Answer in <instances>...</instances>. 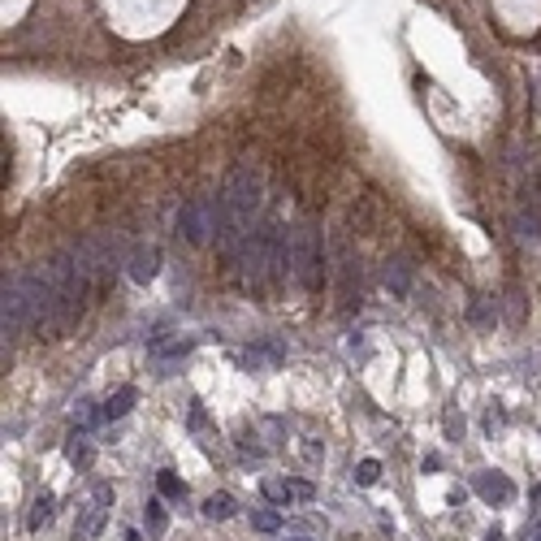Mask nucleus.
Masks as SVG:
<instances>
[{
	"label": "nucleus",
	"mask_w": 541,
	"mask_h": 541,
	"mask_svg": "<svg viewBox=\"0 0 541 541\" xmlns=\"http://www.w3.org/2000/svg\"><path fill=\"white\" fill-rule=\"evenodd\" d=\"M243 268H247V282L251 286H264V282H278L290 273V238L282 234V226L273 216H264V221L251 230L247 247H243Z\"/></svg>",
	"instance_id": "f257e3e1"
},
{
	"label": "nucleus",
	"mask_w": 541,
	"mask_h": 541,
	"mask_svg": "<svg viewBox=\"0 0 541 541\" xmlns=\"http://www.w3.org/2000/svg\"><path fill=\"white\" fill-rule=\"evenodd\" d=\"M320 264H325V247H320V230L312 221H299L290 234V278L303 290L320 286Z\"/></svg>",
	"instance_id": "f03ea898"
},
{
	"label": "nucleus",
	"mask_w": 541,
	"mask_h": 541,
	"mask_svg": "<svg viewBox=\"0 0 541 541\" xmlns=\"http://www.w3.org/2000/svg\"><path fill=\"white\" fill-rule=\"evenodd\" d=\"M178 234L191 247H204L208 238H216V199H208V195L187 199L182 212H178Z\"/></svg>",
	"instance_id": "7ed1b4c3"
},
{
	"label": "nucleus",
	"mask_w": 541,
	"mask_h": 541,
	"mask_svg": "<svg viewBox=\"0 0 541 541\" xmlns=\"http://www.w3.org/2000/svg\"><path fill=\"white\" fill-rule=\"evenodd\" d=\"M31 325V308H26V295H22V282H5V303H0V330H5V338L22 334Z\"/></svg>",
	"instance_id": "20e7f679"
},
{
	"label": "nucleus",
	"mask_w": 541,
	"mask_h": 541,
	"mask_svg": "<svg viewBox=\"0 0 541 541\" xmlns=\"http://www.w3.org/2000/svg\"><path fill=\"white\" fill-rule=\"evenodd\" d=\"M104 511H108V485H100V490H95V503L83 507V515H78V524H74V537H78V541H91V537L104 528Z\"/></svg>",
	"instance_id": "39448f33"
},
{
	"label": "nucleus",
	"mask_w": 541,
	"mask_h": 541,
	"mask_svg": "<svg viewBox=\"0 0 541 541\" xmlns=\"http://www.w3.org/2000/svg\"><path fill=\"white\" fill-rule=\"evenodd\" d=\"M472 490H476L485 503H498V507H507V503L515 498V485H511L503 472H480V476L472 480Z\"/></svg>",
	"instance_id": "423d86ee"
},
{
	"label": "nucleus",
	"mask_w": 541,
	"mask_h": 541,
	"mask_svg": "<svg viewBox=\"0 0 541 541\" xmlns=\"http://www.w3.org/2000/svg\"><path fill=\"white\" fill-rule=\"evenodd\" d=\"M286 359V347L278 342V338H260V342H251L247 351H243V364L247 368H278Z\"/></svg>",
	"instance_id": "0eeeda50"
},
{
	"label": "nucleus",
	"mask_w": 541,
	"mask_h": 541,
	"mask_svg": "<svg viewBox=\"0 0 541 541\" xmlns=\"http://www.w3.org/2000/svg\"><path fill=\"white\" fill-rule=\"evenodd\" d=\"M126 273H130V282L147 286V282L156 278V247H135V251L126 256Z\"/></svg>",
	"instance_id": "6e6552de"
},
{
	"label": "nucleus",
	"mask_w": 541,
	"mask_h": 541,
	"mask_svg": "<svg viewBox=\"0 0 541 541\" xmlns=\"http://www.w3.org/2000/svg\"><path fill=\"white\" fill-rule=\"evenodd\" d=\"M386 290H390V295H399V299L411 290V260H403V256L386 260Z\"/></svg>",
	"instance_id": "1a4fd4ad"
},
{
	"label": "nucleus",
	"mask_w": 541,
	"mask_h": 541,
	"mask_svg": "<svg viewBox=\"0 0 541 541\" xmlns=\"http://www.w3.org/2000/svg\"><path fill=\"white\" fill-rule=\"evenodd\" d=\"M260 490H264V498L273 503V507H290V498H295V485L290 480H278V476H268Z\"/></svg>",
	"instance_id": "9d476101"
},
{
	"label": "nucleus",
	"mask_w": 541,
	"mask_h": 541,
	"mask_svg": "<svg viewBox=\"0 0 541 541\" xmlns=\"http://www.w3.org/2000/svg\"><path fill=\"white\" fill-rule=\"evenodd\" d=\"M234 511H238V503H234L230 494H208V498H204V515H208V520H230Z\"/></svg>",
	"instance_id": "9b49d317"
},
{
	"label": "nucleus",
	"mask_w": 541,
	"mask_h": 541,
	"mask_svg": "<svg viewBox=\"0 0 541 541\" xmlns=\"http://www.w3.org/2000/svg\"><path fill=\"white\" fill-rule=\"evenodd\" d=\"M130 407H135V390L126 386V390H117L113 399H108V403L100 407V416H104V420H122V416H126Z\"/></svg>",
	"instance_id": "f8f14e48"
},
{
	"label": "nucleus",
	"mask_w": 541,
	"mask_h": 541,
	"mask_svg": "<svg viewBox=\"0 0 541 541\" xmlns=\"http://www.w3.org/2000/svg\"><path fill=\"white\" fill-rule=\"evenodd\" d=\"M52 511H57V503H52V494H39V498L31 503V520H26V524H31V528L39 532V528H43V524L52 520Z\"/></svg>",
	"instance_id": "ddd939ff"
},
{
	"label": "nucleus",
	"mask_w": 541,
	"mask_h": 541,
	"mask_svg": "<svg viewBox=\"0 0 541 541\" xmlns=\"http://www.w3.org/2000/svg\"><path fill=\"white\" fill-rule=\"evenodd\" d=\"M191 347H195L191 338H178V342H152V355H156V359H182Z\"/></svg>",
	"instance_id": "4468645a"
},
{
	"label": "nucleus",
	"mask_w": 541,
	"mask_h": 541,
	"mask_svg": "<svg viewBox=\"0 0 541 541\" xmlns=\"http://www.w3.org/2000/svg\"><path fill=\"white\" fill-rule=\"evenodd\" d=\"M143 520H147V532H152V537H160V532H165V507H160V498H152V503H147Z\"/></svg>",
	"instance_id": "2eb2a0df"
},
{
	"label": "nucleus",
	"mask_w": 541,
	"mask_h": 541,
	"mask_svg": "<svg viewBox=\"0 0 541 541\" xmlns=\"http://www.w3.org/2000/svg\"><path fill=\"white\" fill-rule=\"evenodd\" d=\"M251 528L256 532H282V511H256L251 515Z\"/></svg>",
	"instance_id": "dca6fc26"
},
{
	"label": "nucleus",
	"mask_w": 541,
	"mask_h": 541,
	"mask_svg": "<svg viewBox=\"0 0 541 541\" xmlns=\"http://www.w3.org/2000/svg\"><path fill=\"white\" fill-rule=\"evenodd\" d=\"M78 438H83V433H74V442L65 446V455H70V463H74V468H87V463H91V446H87V442H78Z\"/></svg>",
	"instance_id": "f3484780"
},
{
	"label": "nucleus",
	"mask_w": 541,
	"mask_h": 541,
	"mask_svg": "<svg viewBox=\"0 0 541 541\" xmlns=\"http://www.w3.org/2000/svg\"><path fill=\"white\" fill-rule=\"evenodd\" d=\"M160 494H165V498H182V494H187V485H182L174 472H160Z\"/></svg>",
	"instance_id": "a211bd4d"
},
{
	"label": "nucleus",
	"mask_w": 541,
	"mask_h": 541,
	"mask_svg": "<svg viewBox=\"0 0 541 541\" xmlns=\"http://www.w3.org/2000/svg\"><path fill=\"white\" fill-rule=\"evenodd\" d=\"M377 476H382V463H377V459H364V463L355 468V480H359V485H372Z\"/></svg>",
	"instance_id": "6ab92c4d"
},
{
	"label": "nucleus",
	"mask_w": 541,
	"mask_h": 541,
	"mask_svg": "<svg viewBox=\"0 0 541 541\" xmlns=\"http://www.w3.org/2000/svg\"><path fill=\"white\" fill-rule=\"evenodd\" d=\"M515 226H520V234H524V238H537V234H541V230H537V216H532V212H528V216H520Z\"/></svg>",
	"instance_id": "aec40b11"
},
{
	"label": "nucleus",
	"mask_w": 541,
	"mask_h": 541,
	"mask_svg": "<svg viewBox=\"0 0 541 541\" xmlns=\"http://www.w3.org/2000/svg\"><path fill=\"white\" fill-rule=\"evenodd\" d=\"M320 455H325V446H320V442H303V459H308V463H316Z\"/></svg>",
	"instance_id": "412c9836"
},
{
	"label": "nucleus",
	"mask_w": 541,
	"mask_h": 541,
	"mask_svg": "<svg viewBox=\"0 0 541 541\" xmlns=\"http://www.w3.org/2000/svg\"><path fill=\"white\" fill-rule=\"evenodd\" d=\"M290 485H295V498H316V490H312L308 480H290Z\"/></svg>",
	"instance_id": "4be33fe9"
},
{
	"label": "nucleus",
	"mask_w": 541,
	"mask_h": 541,
	"mask_svg": "<svg viewBox=\"0 0 541 541\" xmlns=\"http://www.w3.org/2000/svg\"><path fill=\"white\" fill-rule=\"evenodd\" d=\"M524 541H541V520H532V524L524 528Z\"/></svg>",
	"instance_id": "5701e85b"
},
{
	"label": "nucleus",
	"mask_w": 541,
	"mask_h": 541,
	"mask_svg": "<svg viewBox=\"0 0 541 541\" xmlns=\"http://www.w3.org/2000/svg\"><path fill=\"white\" fill-rule=\"evenodd\" d=\"M126 541H143V537H139V532H126Z\"/></svg>",
	"instance_id": "b1692460"
},
{
	"label": "nucleus",
	"mask_w": 541,
	"mask_h": 541,
	"mask_svg": "<svg viewBox=\"0 0 541 541\" xmlns=\"http://www.w3.org/2000/svg\"><path fill=\"white\" fill-rule=\"evenodd\" d=\"M532 498H537V503H541V485H537V490H532Z\"/></svg>",
	"instance_id": "393cba45"
}]
</instances>
